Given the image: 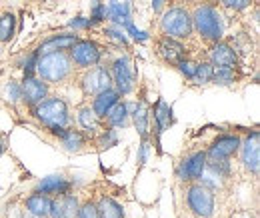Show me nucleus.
<instances>
[{"instance_id": "42", "label": "nucleus", "mask_w": 260, "mask_h": 218, "mask_svg": "<svg viewBox=\"0 0 260 218\" xmlns=\"http://www.w3.org/2000/svg\"><path fill=\"white\" fill-rule=\"evenodd\" d=\"M164 6H166V0H152V10H154L156 14H160V12H162Z\"/></svg>"}, {"instance_id": "25", "label": "nucleus", "mask_w": 260, "mask_h": 218, "mask_svg": "<svg viewBox=\"0 0 260 218\" xmlns=\"http://www.w3.org/2000/svg\"><path fill=\"white\" fill-rule=\"evenodd\" d=\"M98 208V218H124V208L122 204H118L112 196H100L96 202Z\"/></svg>"}, {"instance_id": "40", "label": "nucleus", "mask_w": 260, "mask_h": 218, "mask_svg": "<svg viewBox=\"0 0 260 218\" xmlns=\"http://www.w3.org/2000/svg\"><path fill=\"white\" fill-rule=\"evenodd\" d=\"M68 26H70V28H74V30H86V28H92V22H90V18L76 16L74 20H70V22H68Z\"/></svg>"}, {"instance_id": "20", "label": "nucleus", "mask_w": 260, "mask_h": 218, "mask_svg": "<svg viewBox=\"0 0 260 218\" xmlns=\"http://www.w3.org/2000/svg\"><path fill=\"white\" fill-rule=\"evenodd\" d=\"M78 40V34L64 32V34H54L50 38H46L40 46H38V54H48V52H68Z\"/></svg>"}, {"instance_id": "11", "label": "nucleus", "mask_w": 260, "mask_h": 218, "mask_svg": "<svg viewBox=\"0 0 260 218\" xmlns=\"http://www.w3.org/2000/svg\"><path fill=\"white\" fill-rule=\"evenodd\" d=\"M20 90H22V102L34 108L48 96V82H44L36 74L24 76V80L20 82Z\"/></svg>"}, {"instance_id": "31", "label": "nucleus", "mask_w": 260, "mask_h": 218, "mask_svg": "<svg viewBox=\"0 0 260 218\" xmlns=\"http://www.w3.org/2000/svg\"><path fill=\"white\" fill-rule=\"evenodd\" d=\"M236 68H220V66H214V74H212V82L214 84H222L228 86L236 80Z\"/></svg>"}, {"instance_id": "23", "label": "nucleus", "mask_w": 260, "mask_h": 218, "mask_svg": "<svg viewBox=\"0 0 260 218\" xmlns=\"http://www.w3.org/2000/svg\"><path fill=\"white\" fill-rule=\"evenodd\" d=\"M50 202L52 198L40 192H34L26 198V210L32 214L34 218H48L50 214Z\"/></svg>"}, {"instance_id": "16", "label": "nucleus", "mask_w": 260, "mask_h": 218, "mask_svg": "<svg viewBox=\"0 0 260 218\" xmlns=\"http://www.w3.org/2000/svg\"><path fill=\"white\" fill-rule=\"evenodd\" d=\"M126 108H128V114L134 122L136 132L140 134V138H150L148 130H150V110L146 108V104L142 100L138 102H126Z\"/></svg>"}, {"instance_id": "26", "label": "nucleus", "mask_w": 260, "mask_h": 218, "mask_svg": "<svg viewBox=\"0 0 260 218\" xmlns=\"http://www.w3.org/2000/svg\"><path fill=\"white\" fill-rule=\"evenodd\" d=\"M104 120H108V126H112V128H116V130H118V128H124L130 120L126 102L118 100V102L108 110V114L104 116Z\"/></svg>"}, {"instance_id": "38", "label": "nucleus", "mask_w": 260, "mask_h": 218, "mask_svg": "<svg viewBox=\"0 0 260 218\" xmlns=\"http://www.w3.org/2000/svg\"><path fill=\"white\" fill-rule=\"evenodd\" d=\"M122 30L126 32V36H130L134 42H146L150 36H148V32H144V30H138L136 26H134V22H130V24H126Z\"/></svg>"}, {"instance_id": "24", "label": "nucleus", "mask_w": 260, "mask_h": 218, "mask_svg": "<svg viewBox=\"0 0 260 218\" xmlns=\"http://www.w3.org/2000/svg\"><path fill=\"white\" fill-rule=\"evenodd\" d=\"M76 120H78V126L84 130V134H98V132L102 130L100 118L92 112L90 106H82V108H78Z\"/></svg>"}, {"instance_id": "21", "label": "nucleus", "mask_w": 260, "mask_h": 218, "mask_svg": "<svg viewBox=\"0 0 260 218\" xmlns=\"http://www.w3.org/2000/svg\"><path fill=\"white\" fill-rule=\"evenodd\" d=\"M118 100H120L118 90H116L114 86H110V88L98 92L96 96H92V104H90V108H92V112L96 114L100 120H104V116L108 114V110H110Z\"/></svg>"}, {"instance_id": "37", "label": "nucleus", "mask_w": 260, "mask_h": 218, "mask_svg": "<svg viewBox=\"0 0 260 218\" xmlns=\"http://www.w3.org/2000/svg\"><path fill=\"white\" fill-rule=\"evenodd\" d=\"M218 4L224 6V8H228V10L242 12V10H246V8L252 4V0H218Z\"/></svg>"}, {"instance_id": "19", "label": "nucleus", "mask_w": 260, "mask_h": 218, "mask_svg": "<svg viewBox=\"0 0 260 218\" xmlns=\"http://www.w3.org/2000/svg\"><path fill=\"white\" fill-rule=\"evenodd\" d=\"M172 122H174V118H172V106L166 104L162 98H158L156 104L150 110V124L156 130V138H160V134H162L164 130H168V126L172 124Z\"/></svg>"}, {"instance_id": "14", "label": "nucleus", "mask_w": 260, "mask_h": 218, "mask_svg": "<svg viewBox=\"0 0 260 218\" xmlns=\"http://www.w3.org/2000/svg\"><path fill=\"white\" fill-rule=\"evenodd\" d=\"M212 66H220V68H236L238 66V52L236 48H232L228 42H214L212 50H210V60Z\"/></svg>"}, {"instance_id": "32", "label": "nucleus", "mask_w": 260, "mask_h": 218, "mask_svg": "<svg viewBox=\"0 0 260 218\" xmlns=\"http://www.w3.org/2000/svg\"><path fill=\"white\" fill-rule=\"evenodd\" d=\"M4 98L10 102V104H18L22 102V90H20V84L10 80L6 86H4Z\"/></svg>"}, {"instance_id": "33", "label": "nucleus", "mask_w": 260, "mask_h": 218, "mask_svg": "<svg viewBox=\"0 0 260 218\" xmlns=\"http://www.w3.org/2000/svg\"><path fill=\"white\" fill-rule=\"evenodd\" d=\"M106 20V2H100V0H94L92 4V14H90V22L92 26H96L100 22Z\"/></svg>"}, {"instance_id": "30", "label": "nucleus", "mask_w": 260, "mask_h": 218, "mask_svg": "<svg viewBox=\"0 0 260 218\" xmlns=\"http://www.w3.org/2000/svg\"><path fill=\"white\" fill-rule=\"evenodd\" d=\"M212 74H214V66L210 63H196V72L192 82H196V84L212 82Z\"/></svg>"}, {"instance_id": "28", "label": "nucleus", "mask_w": 260, "mask_h": 218, "mask_svg": "<svg viewBox=\"0 0 260 218\" xmlns=\"http://www.w3.org/2000/svg\"><path fill=\"white\" fill-rule=\"evenodd\" d=\"M118 144V130L108 126V128H102L96 134V146L100 150H108L112 146Z\"/></svg>"}, {"instance_id": "17", "label": "nucleus", "mask_w": 260, "mask_h": 218, "mask_svg": "<svg viewBox=\"0 0 260 218\" xmlns=\"http://www.w3.org/2000/svg\"><path fill=\"white\" fill-rule=\"evenodd\" d=\"M106 20H110L114 26L124 28L132 22V4L130 0H110L106 4Z\"/></svg>"}, {"instance_id": "41", "label": "nucleus", "mask_w": 260, "mask_h": 218, "mask_svg": "<svg viewBox=\"0 0 260 218\" xmlns=\"http://www.w3.org/2000/svg\"><path fill=\"white\" fill-rule=\"evenodd\" d=\"M148 152H150V140L148 138H142V142L138 146V164H146Z\"/></svg>"}, {"instance_id": "6", "label": "nucleus", "mask_w": 260, "mask_h": 218, "mask_svg": "<svg viewBox=\"0 0 260 218\" xmlns=\"http://www.w3.org/2000/svg\"><path fill=\"white\" fill-rule=\"evenodd\" d=\"M186 202L194 216L212 218L214 214V192L204 184H190L186 190Z\"/></svg>"}, {"instance_id": "13", "label": "nucleus", "mask_w": 260, "mask_h": 218, "mask_svg": "<svg viewBox=\"0 0 260 218\" xmlns=\"http://www.w3.org/2000/svg\"><path fill=\"white\" fill-rule=\"evenodd\" d=\"M156 52H158V56L162 58L164 63L170 64V66H176L180 60L186 58V48H184V44H182L180 40L168 38V36H162V38L158 40Z\"/></svg>"}, {"instance_id": "43", "label": "nucleus", "mask_w": 260, "mask_h": 218, "mask_svg": "<svg viewBox=\"0 0 260 218\" xmlns=\"http://www.w3.org/2000/svg\"><path fill=\"white\" fill-rule=\"evenodd\" d=\"M180 2H198V0H180Z\"/></svg>"}, {"instance_id": "10", "label": "nucleus", "mask_w": 260, "mask_h": 218, "mask_svg": "<svg viewBox=\"0 0 260 218\" xmlns=\"http://www.w3.org/2000/svg\"><path fill=\"white\" fill-rule=\"evenodd\" d=\"M240 156H242V164L244 168L250 172V174H258L260 168V132L258 130H252L246 140L240 142Z\"/></svg>"}, {"instance_id": "15", "label": "nucleus", "mask_w": 260, "mask_h": 218, "mask_svg": "<svg viewBox=\"0 0 260 218\" xmlns=\"http://www.w3.org/2000/svg\"><path fill=\"white\" fill-rule=\"evenodd\" d=\"M78 198L70 192L66 194H60L56 198H52L50 202V218H76V212H78Z\"/></svg>"}, {"instance_id": "36", "label": "nucleus", "mask_w": 260, "mask_h": 218, "mask_svg": "<svg viewBox=\"0 0 260 218\" xmlns=\"http://www.w3.org/2000/svg\"><path fill=\"white\" fill-rule=\"evenodd\" d=\"M76 218H98V208L96 202H84L78 206V212H76Z\"/></svg>"}, {"instance_id": "7", "label": "nucleus", "mask_w": 260, "mask_h": 218, "mask_svg": "<svg viewBox=\"0 0 260 218\" xmlns=\"http://www.w3.org/2000/svg\"><path fill=\"white\" fill-rule=\"evenodd\" d=\"M102 54L104 50L100 48V44H96L94 40H76V44L68 50V56L72 64L76 68H90V66H96L102 60Z\"/></svg>"}, {"instance_id": "27", "label": "nucleus", "mask_w": 260, "mask_h": 218, "mask_svg": "<svg viewBox=\"0 0 260 218\" xmlns=\"http://www.w3.org/2000/svg\"><path fill=\"white\" fill-rule=\"evenodd\" d=\"M14 32H16V16L12 12L2 14L0 16V42L2 44L10 42L12 36H14Z\"/></svg>"}, {"instance_id": "2", "label": "nucleus", "mask_w": 260, "mask_h": 218, "mask_svg": "<svg viewBox=\"0 0 260 218\" xmlns=\"http://www.w3.org/2000/svg\"><path fill=\"white\" fill-rule=\"evenodd\" d=\"M192 26L194 30L210 44L222 40L224 36V24L220 12L212 4H200L192 12Z\"/></svg>"}, {"instance_id": "35", "label": "nucleus", "mask_w": 260, "mask_h": 218, "mask_svg": "<svg viewBox=\"0 0 260 218\" xmlns=\"http://www.w3.org/2000/svg\"><path fill=\"white\" fill-rule=\"evenodd\" d=\"M104 34L108 36V38H112V40H116L118 44H128V36H126V32L122 30L120 26H114V24H110L106 30H104Z\"/></svg>"}, {"instance_id": "39", "label": "nucleus", "mask_w": 260, "mask_h": 218, "mask_svg": "<svg viewBox=\"0 0 260 218\" xmlns=\"http://www.w3.org/2000/svg\"><path fill=\"white\" fill-rule=\"evenodd\" d=\"M176 68L182 72V76H186L188 80H192L194 78V72H196V63L192 60H188V58H184V60H180V63L176 64Z\"/></svg>"}, {"instance_id": "1", "label": "nucleus", "mask_w": 260, "mask_h": 218, "mask_svg": "<svg viewBox=\"0 0 260 218\" xmlns=\"http://www.w3.org/2000/svg\"><path fill=\"white\" fill-rule=\"evenodd\" d=\"M74 64L70 60L68 52H48V54H40L38 63H36V76L42 78L44 82H64L66 78L72 76Z\"/></svg>"}, {"instance_id": "22", "label": "nucleus", "mask_w": 260, "mask_h": 218, "mask_svg": "<svg viewBox=\"0 0 260 218\" xmlns=\"http://www.w3.org/2000/svg\"><path fill=\"white\" fill-rule=\"evenodd\" d=\"M56 138H58L62 150H66V152H80V150L86 146V134H84L82 130L64 128Z\"/></svg>"}, {"instance_id": "8", "label": "nucleus", "mask_w": 260, "mask_h": 218, "mask_svg": "<svg viewBox=\"0 0 260 218\" xmlns=\"http://www.w3.org/2000/svg\"><path fill=\"white\" fill-rule=\"evenodd\" d=\"M112 86V76H110V70L102 64H96V66H90L86 68V72L82 74L80 78V88L84 96H96L98 92L106 90Z\"/></svg>"}, {"instance_id": "4", "label": "nucleus", "mask_w": 260, "mask_h": 218, "mask_svg": "<svg viewBox=\"0 0 260 218\" xmlns=\"http://www.w3.org/2000/svg\"><path fill=\"white\" fill-rule=\"evenodd\" d=\"M160 30L168 38L176 40H186L192 36L194 26H192V14L184 6H172L168 8L160 18Z\"/></svg>"}, {"instance_id": "5", "label": "nucleus", "mask_w": 260, "mask_h": 218, "mask_svg": "<svg viewBox=\"0 0 260 218\" xmlns=\"http://www.w3.org/2000/svg\"><path fill=\"white\" fill-rule=\"evenodd\" d=\"M108 70H110V76H112V86L118 90L120 96H126L136 88L138 72H136V66H134L128 54L118 56L114 63L110 64Z\"/></svg>"}, {"instance_id": "18", "label": "nucleus", "mask_w": 260, "mask_h": 218, "mask_svg": "<svg viewBox=\"0 0 260 218\" xmlns=\"http://www.w3.org/2000/svg\"><path fill=\"white\" fill-rule=\"evenodd\" d=\"M70 188H72V182L64 178L62 174H50V176H44L42 180H38L34 192H40L46 196H60V194L70 192Z\"/></svg>"}, {"instance_id": "12", "label": "nucleus", "mask_w": 260, "mask_h": 218, "mask_svg": "<svg viewBox=\"0 0 260 218\" xmlns=\"http://www.w3.org/2000/svg\"><path fill=\"white\" fill-rule=\"evenodd\" d=\"M240 142L242 138L238 134H222L210 144L206 158H232L234 154H238Z\"/></svg>"}, {"instance_id": "9", "label": "nucleus", "mask_w": 260, "mask_h": 218, "mask_svg": "<svg viewBox=\"0 0 260 218\" xmlns=\"http://www.w3.org/2000/svg\"><path fill=\"white\" fill-rule=\"evenodd\" d=\"M206 170V152L204 150H196L186 154L176 166V176L182 182H194L200 180V176Z\"/></svg>"}, {"instance_id": "29", "label": "nucleus", "mask_w": 260, "mask_h": 218, "mask_svg": "<svg viewBox=\"0 0 260 218\" xmlns=\"http://www.w3.org/2000/svg\"><path fill=\"white\" fill-rule=\"evenodd\" d=\"M230 168V158H206V170H210L218 178H226Z\"/></svg>"}, {"instance_id": "34", "label": "nucleus", "mask_w": 260, "mask_h": 218, "mask_svg": "<svg viewBox=\"0 0 260 218\" xmlns=\"http://www.w3.org/2000/svg\"><path fill=\"white\" fill-rule=\"evenodd\" d=\"M38 50H32L22 63H20V68L24 70V76H32V74H36V63H38Z\"/></svg>"}, {"instance_id": "3", "label": "nucleus", "mask_w": 260, "mask_h": 218, "mask_svg": "<svg viewBox=\"0 0 260 218\" xmlns=\"http://www.w3.org/2000/svg\"><path fill=\"white\" fill-rule=\"evenodd\" d=\"M34 118L42 126H46L48 130L54 128H66L70 122V112H68V104L66 100L58 96H46L40 104H36L32 108Z\"/></svg>"}]
</instances>
